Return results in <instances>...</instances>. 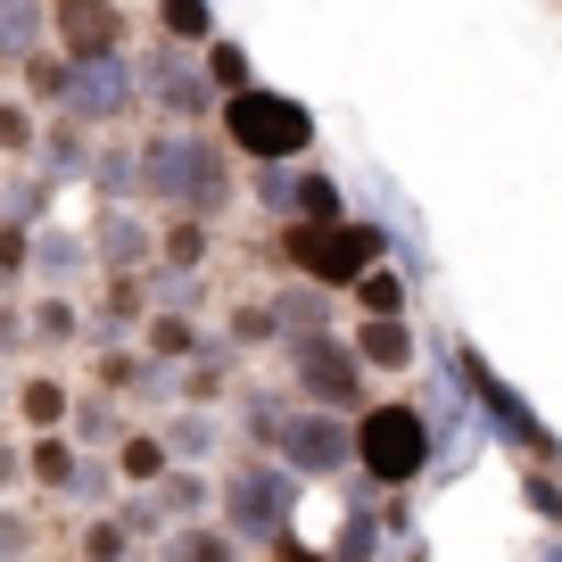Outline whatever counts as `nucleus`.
<instances>
[{
  "label": "nucleus",
  "instance_id": "obj_1",
  "mask_svg": "<svg viewBox=\"0 0 562 562\" xmlns=\"http://www.w3.org/2000/svg\"><path fill=\"white\" fill-rule=\"evenodd\" d=\"M281 257L299 265V273H315V281H356L364 265H381V232L339 224V215H299L290 240H281Z\"/></svg>",
  "mask_w": 562,
  "mask_h": 562
},
{
  "label": "nucleus",
  "instance_id": "obj_2",
  "mask_svg": "<svg viewBox=\"0 0 562 562\" xmlns=\"http://www.w3.org/2000/svg\"><path fill=\"white\" fill-rule=\"evenodd\" d=\"M224 133L240 140L248 158H299L306 133H315V116H306L299 100H281V91L240 83V91H232V108H224Z\"/></svg>",
  "mask_w": 562,
  "mask_h": 562
},
{
  "label": "nucleus",
  "instance_id": "obj_3",
  "mask_svg": "<svg viewBox=\"0 0 562 562\" xmlns=\"http://www.w3.org/2000/svg\"><path fill=\"white\" fill-rule=\"evenodd\" d=\"M356 456H364L372 480H414L422 463H430V430H422L414 405H372V414L356 422Z\"/></svg>",
  "mask_w": 562,
  "mask_h": 562
},
{
  "label": "nucleus",
  "instance_id": "obj_4",
  "mask_svg": "<svg viewBox=\"0 0 562 562\" xmlns=\"http://www.w3.org/2000/svg\"><path fill=\"white\" fill-rule=\"evenodd\" d=\"M124 18H116V0H58V42H67L75 58H100L116 50Z\"/></svg>",
  "mask_w": 562,
  "mask_h": 562
},
{
  "label": "nucleus",
  "instance_id": "obj_5",
  "mask_svg": "<svg viewBox=\"0 0 562 562\" xmlns=\"http://www.w3.org/2000/svg\"><path fill=\"white\" fill-rule=\"evenodd\" d=\"M299 381L315 389L323 405H356V356L331 348V339H306L299 348Z\"/></svg>",
  "mask_w": 562,
  "mask_h": 562
},
{
  "label": "nucleus",
  "instance_id": "obj_6",
  "mask_svg": "<svg viewBox=\"0 0 562 562\" xmlns=\"http://www.w3.org/2000/svg\"><path fill=\"white\" fill-rule=\"evenodd\" d=\"M356 348H364L372 364H405V331H397V315H372V323H364V339H356Z\"/></svg>",
  "mask_w": 562,
  "mask_h": 562
},
{
  "label": "nucleus",
  "instance_id": "obj_7",
  "mask_svg": "<svg viewBox=\"0 0 562 562\" xmlns=\"http://www.w3.org/2000/svg\"><path fill=\"white\" fill-rule=\"evenodd\" d=\"M356 290H364V315H397V306H405V290L381 273V265H364V273H356Z\"/></svg>",
  "mask_w": 562,
  "mask_h": 562
},
{
  "label": "nucleus",
  "instance_id": "obj_8",
  "mask_svg": "<svg viewBox=\"0 0 562 562\" xmlns=\"http://www.w3.org/2000/svg\"><path fill=\"white\" fill-rule=\"evenodd\" d=\"M124 472H133V480H158L166 472V447L158 439H124Z\"/></svg>",
  "mask_w": 562,
  "mask_h": 562
},
{
  "label": "nucleus",
  "instance_id": "obj_9",
  "mask_svg": "<svg viewBox=\"0 0 562 562\" xmlns=\"http://www.w3.org/2000/svg\"><path fill=\"white\" fill-rule=\"evenodd\" d=\"M166 34H207V0H166Z\"/></svg>",
  "mask_w": 562,
  "mask_h": 562
},
{
  "label": "nucleus",
  "instance_id": "obj_10",
  "mask_svg": "<svg viewBox=\"0 0 562 562\" xmlns=\"http://www.w3.org/2000/svg\"><path fill=\"white\" fill-rule=\"evenodd\" d=\"M290 456H299L306 472H323V463L339 456V439H331V430H299V447H290Z\"/></svg>",
  "mask_w": 562,
  "mask_h": 562
},
{
  "label": "nucleus",
  "instance_id": "obj_11",
  "mask_svg": "<svg viewBox=\"0 0 562 562\" xmlns=\"http://www.w3.org/2000/svg\"><path fill=\"white\" fill-rule=\"evenodd\" d=\"M58 405H67V397H58V381H34V389H25V422H58Z\"/></svg>",
  "mask_w": 562,
  "mask_h": 562
},
{
  "label": "nucleus",
  "instance_id": "obj_12",
  "mask_svg": "<svg viewBox=\"0 0 562 562\" xmlns=\"http://www.w3.org/2000/svg\"><path fill=\"white\" fill-rule=\"evenodd\" d=\"M34 480H50V488L67 480V447H58V439H42V447H34Z\"/></svg>",
  "mask_w": 562,
  "mask_h": 562
},
{
  "label": "nucleus",
  "instance_id": "obj_13",
  "mask_svg": "<svg viewBox=\"0 0 562 562\" xmlns=\"http://www.w3.org/2000/svg\"><path fill=\"white\" fill-rule=\"evenodd\" d=\"M215 83L240 91V83H248V58H240V50H215Z\"/></svg>",
  "mask_w": 562,
  "mask_h": 562
},
{
  "label": "nucleus",
  "instance_id": "obj_14",
  "mask_svg": "<svg viewBox=\"0 0 562 562\" xmlns=\"http://www.w3.org/2000/svg\"><path fill=\"white\" fill-rule=\"evenodd\" d=\"M299 207H306V215H339V199H331V182H315V175H306V191H299Z\"/></svg>",
  "mask_w": 562,
  "mask_h": 562
},
{
  "label": "nucleus",
  "instance_id": "obj_15",
  "mask_svg": "<svg viewBox=\"0 0 562 562\" xmlns=\"http://www.w3.org/2000/svg\"><path fill=\"white\" fill-rule=\"evenodd\" d=\"M166 257H175V265H191V257H199V224H175V240H166Z\"/></svg>",
  "mask_w": 562,
  "mask_h": 562
},
{
  "label": "nucleus",
  "instance_id": "obj_16",
  "mask_svg": "<svg viewBox=\"0 0 562 562\" xmlns=\"http://www.w3.org/2000/svg\"><path fill=\"white\" fill-rule=\"evenodd\" d=\"M0 149H25V108H0Z\"/></svg>",
  "mask_w": 562,
  "mask_h": 562
}]
</instances>
